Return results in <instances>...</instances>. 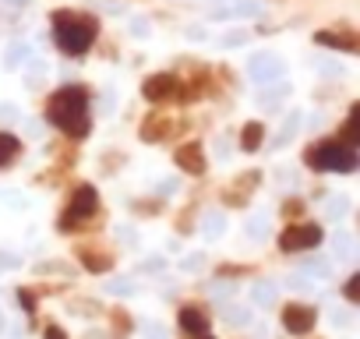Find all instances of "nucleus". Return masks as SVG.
Masks as SVG:
<instances>
[{
    "instance_id": "nucleus-1",
    "label": "nucleus",
    "mask_w": 360,
    "mask_h": 339,
    "mask_svg": "<svg viewBox=\"0 0 360 339\" xmlns=\"http://www.w3.org/2000/svg\"><path fill=\"white\" fill-rule=\"evenodd\" d=\"M46 120L64 131L71 141H82L92 131V117H89V92L82 85H64L46 99Z\"/></svg>"
},
{
    "instance_id": "nucleus-2",
    "label": "nucleus",
    "mask_w": 360,
    "mask_h": 339,
    "mask_svg": "<svg viewBox=\"0 0 360 339\" xmlns=\"http://www.w3.org/2000/svg\"><path fill=\"white\" fill-rule=\"evenodd\" d=\"M50 25H53V39L60 53L68 57H85L99 36V18L85 11H53Z\"/></svg>"
},
{
    "instance_id": "nucleus-3",
    "label": "nucleus",
    "mask_w": 360,
    "mask_h": 339,
    "mask_svg": "<svg viewBox=\"0 0 360 339\" xmlns=\"http://www.w3.org/2000/svg\"><path fill=\"white\" fill-rule=\"evenodd\" d=\"M304 162L311 170H321V174H353L356 170V148L339 141V138H328V141H318L304 152Z\"/></svg>"
},
{
    "instance_id": "nucleus-4",
    "label": "nucleus",
    "mask_w": 360,
    "mask_h": 339,
    "mask_svg": "<svg viewBox=\"0 0 360 339\" xmlns=\"http://www.w3.org/2000/svg\"><path fill=\"white\" fill-rule=\"evenodd\" d=\"M321 226L318 223H307V219H297V223H286V230L279 234V248L286 255H300V251H311L321 244Z\"/></svg>"
},
{
    "instance_id": "nucleus-5",
    "label": "nucleus",
    "mask_w": 360,
    "mask_h": 339,
    "mask_svg": "<svg viewBox=\"0 0 360 339\" xmlns=\"http://www.w3.org/2000/svg\"><path fill=\"white\" fill-rule=\"evenodd\" d=\"M262 184V174L258 170H248V174H240L230 188H223V195H219V202L223 205H230V209H244L248 202H251V195H255V188Z\"/></svg>"
},
{
    "instance_id": "nucleus-6",
    "label": "nucleus",
    "mask_w": 360,
    "mask_h": 339,
    "mask_svg": "<svg viewBox=\"0 0 360 339\" xmlns=\"http://www.w3.org/2000/svg\"><path fill=\"white\" fill-rule=\"evenodd\" d=\"M176 92H180V78H176V75H166V71L148 75L145 85H141V96H145L148 103H173Z\"/></svg>"
},
{
    "instance_id": "nucleus-7",
    "label": "nucleus",
    "mask_w": 360,
    "mask_h": 339,
    "mask_svg": "<svg viewBox=\"0 0 360 339\" xmlns=\"http://www.w3.org/2000/svg\"><path fill=\"white\" fill-rule=\"evenodd\" d=\"M279 318H283V328L290 335H311V328L318 321V311L311 304H286Z\"/></svg>"
},
{
    "instance_id": "nucleus-8",
    "label": "nucleus",
    "mask_w": 360,
    "mask_h": 339,
    "mask_svg": "<svg viewBox=\"0 0 360 339\" xmlns=\"http://www.w3.org/2000/svg\"><path fill=\"white\" fill-rule=\"evenodd\" d=\"M173 162L184 170V174H191V177H202L205 170H209V159H205V148L198 145V141H184L176 152H173Z\"/></svg>"
},
{
    "instance_id": "nucleus-9",
    "label": "nucleus",
    "mask_w": 360,
    "mask_h": 339,
    "mask_svg": "<svg viewBox=\"0 0 360 339\" xmlns=\"http://www.w3.org/2000/svg\"><path fill=\"white\" fill-rule=\"evenodd\" d=\"M138 134H141V141L155 145V141H162V138H169V134H173V117H169V113H162V110H155V113H148V117L141 120Z\"/></svg>"
},
{
    "instance_id": "nucleus-10",
    "label": "nucleus",
    "mask_w": 360,
    "mask_h": 339,
    "mask_svg": "<svg viewBox=\"0 0 360 339\" xmlns=\"http://www.w3.org/2000/svg\"><path fill=\"white\" fill-rule=\"evenodd\" d=\"M75 258H78L89 272H96V276H103V272L113 269V255L103 251V248H96V244H82V248L75 251Z\"/></svg>"
},
{
    "instance_id": "nucleus-11",
    "label": "nucleus",
    "mask_w": 360,
    "mask_h": 339,
    "mask_svg": "<svg viewBox=\"0 0 360 339\" xmlns=\"http://www.w3.org/2000/svg\"><path fill=\"white\" fill-rule=\"evenodd\" d=\"M318 46H328V50H342V53H356V32H349V29H321L318 36Z\"/></svg>"
},
{
    "instance_id": "nucleus-12",
    "label": "nucleus",
    "mask_w": 360,
    "mask_h": 339,
    "mask_svg": "<svg viewBox=\"0 0 360 339\" xmlns=\"http://www.w3.org/2000/svg\"><path fill=\"white\" fill-rule=\"evenodd\" d=\"M71 212H78V216H85V219H92L96 212H99V191L92 188V184H78L75 191H71V205H68Z\"/></svg>"
},
{
    "instance_id": "nucleus-13",
    "label": "nucleus",
    "mask_w": 360,
    "mask_h": 339,
    "mask_svg": "<svg viewBox=\"0 0 360 339\" xmlns=\"http://www.w3.org/2000/svg\"><path fill=\"white\" fill-rule=\"evenodd\" d=\"M176 321H180V328H184L188 335H195V332H209V311L202 307V304H184L180 307V314H176Z\"/></svg>"
},
{
    "instance_id": "nucleus-14",
    "label": "nucleus",
    "mask_w": 360,
    "mask_h": 339,
    "mask_svg": "<svg viewBox=\"0 0 360 339\" xmlns=\"http://www.w3.org/2000/svg\"><path fill=\"white\" fill-rule=\"evenodd\" d=\"M22 155V138L11 131H0V170H8Z\"/></svg>"
},
{
    "instance_id": "nucleus-15",
    "label": "nucleus",
    "mask_w": 360,
    "mask_h": 339,
    "mask_svg": "<svg viewBox=\"0 0 360 339\" xmlns=\"http://www.w3.org/2000/svg\"><path fill=\"white\" fill-rule=\"evenodd\" d=\"M262 145H265V124H258V120L244 124L240 127V148L244 152H258Z\"/></svg>"
},
{
    "instance_id": "nucleus-16",
    "label": "nucleus",
    "mask_w": 360,
    "mask_h": 339,
    "mask_svg": "<svg viewBox=\"0 0 360 339\" xmlns=\"http://www.w3.org/2000/svg\"><path fill=\"white\" fill-rule=\"evenodd\" d=\"M92 223L85 219V216H78V212H71V209H64L60 212V219H57V230L64 234V237H75V234H82V230H89Z\"/></svg>"
},
{
    "instance_id": "nucleus-17",
    "label": "nucleus",
    "mask_w": 360,
    "mask_h": 339,
    "mask_svg": "<svg viewBox=\"0 0 360 339\" xmlns=\"http://www.w3.org/2000/svg\"><path fill=\"white\" fill-rule=\"evenodd\" d=\"M110 325L117 328V339H127L131 328H134V321H131V314L124 307H110Z\"/></svg>"
},
{
    "instance_id": "nucleus-18",
    "label": "nucleus",
    "mask_w": 360,
    "mask_h": 339,
    "mask_svg": "<svg viewBox=\"0 0 360 339\" xmlns=\"http://www.w3.org/2000/svg\"><path fill=\"white\" fill-rule=\"evenodd\" d=\"M356 124H360V113H356V106H353V110H349V120L342 124V131H339L335 138L346 141V145H356V141H360V127H356Z\"/></svg>"
},
{
    "instance_id": "nucleus-19",
    "label": "nucleus",
    "mask_w": 360,
    "mask_h": 339,
    "mask_svg": "<svg viewBox=\"0 0 360 339\" xmlns=\"http://www.w3.org/2000/svg\"><path fill=\"white\" fill-rule=\"evenodd\" d=\"M279 212H283V219H286V223H297V219H304V212H307V202H304V198H286Z\"/></svg>"
},
{
    "instance_id": "nucleus-20",
    "label": "nucleus",
    "mask_w": 360,
    "mask_h": 339,
    "mask_svg": "<svg viewBox=\"0 0 360 339\" xmlns=\"http://www.w3.org/2000/svg\"><path fill=\"white\" fill-rule=\"evenodd\" d=\"M18 304H22L25 314H36V307H39V293L29 290V286H22V290H18Z\"/></svg>"
},
{
    "instance_id": "nucleus-21",
    "label": "nucleus",
    "mask_w": 360,
    "mask_h": 339,
    "mask_svg": "<svg viewBox=\"0 0 360 339\" xmlns=\"http://www.w3.org/2000/svg\"><path fill=\"white\" fill-rule=\"evenodd\" d=\"M216 276H251V269L248 265H219Z\"/></svg>"
},
{
    "instance_id": "nucleus-22",
    "label": "nucleus",
    "mask_w": 360,
    "mask_h": 339,
    "mask_svg": "<svg viewBox=\"0 0 360 339\" xmlns=\"http://www.w3.org/2000/svg\"><path fill=\"white\" fill-rule=\"evenodd\" d=\"M356 279H360V276H349V279L342 283V297H346V300H356Z\"/></svg>"
},
{
    "instance_id": "nucleus-23",
    "label": "nucleus",
    "mask_w": 360,
    "mask_h": 339,
    "mask_svg": "<svg viewBox=\"0 0 360 339\" xmlns=\"http://www.w3.org/2000/svg\"><path fill=\"white\" fill-rule=\"evenodd\" d=\"M43 339H68V332H64L60 325H53V321H50V325H46V335H43Z\"/></svg>"
},
{
    "instance_id": "nucleus-24",
    "label": "nucleus",
    "mask_w": 360,
    "mask_h": 339,
    "mask_svg": "<svg viewBox=\"0 0 360 339\" xmlns=\"http://www.w3.org/2000/svg\"><path fill=\"white\" fill-rule=\"evenodd\" d=\"M188 339H216V335H209V332H195V335H188Z\"/></svg>"
}]
</instances>
